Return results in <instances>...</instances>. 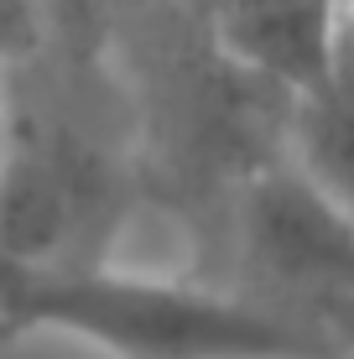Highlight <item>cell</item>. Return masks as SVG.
<instances>
[{
  "label": "cell",
  "mask_w": 354,
  "mask_h": 359,
  "mask_svg": "<svg viewBox=\"0 0 354 359\" xmlns=\"http://www.w3.org/2000/svg\"><path fill=\"white\" fill-rule=\"evenodd\" d=\"M203 21L229 68L287 99L328 83L344 57V0H203Z\"/></svg>",
  "instance_id": "obj_4"
},
{
  "label": "cell",
  "mask_w": 354,
  "mask_h": 359,
  "mask_svg": "<svg viewBox=\"0 0 354 359\" xmlns=\"http://www.w3.org/2000/svg\"><path fill=\"white\" fill-rule=\"evenodd\" d=\"M235 245L271 307L313 318L334 297H354V224L287 156L235 188Z\"/></svg>",
  "instance_id": "obj_3"
},
{
  "label": "cell",
  "mask_w": 354,
  "mask_h": 359,
  "mask_svg": "<svg viewBox=\"0 0 354 359\" xmlns=\"http://www.w3.org/2000/svg\"><path fill=\"white\" fill-rule=\"evenodd\" d=\"M120 177L94 141L21 126L0 141V255L27 281L104 266Z\"/></svg>",
  "instance_id": "obj_2"
},
{
  "label": "cell",
  "mask_w": 354,
  "mask_h": 359,
  "mask_svg": "<svg viewBox=\"0 0 354 359\" xmlns=\"http://www.w3.org/2000/svg\"><path fill=\"white\" fill-rule=\"evenodd\" d=\"M130 6H141V0H53L57 21L73 32V36H94L100 27H109V21H120Z\"/></svg>",
  "instance_id": "obj_6"
},
{
  "label": "cell",
  "mask_w": 354,
  "mask_h": 359,
  "mask_svg": "<svg viewBox=\"0 0 354 359\" xmlns=\"http://www.w3.org/2000/svg\"><path fill=\"white\" fill-rule=\"evenodd\" d=\"M313 323L328 333V344H334L339 354H354V297H334V302H323L318 313H313Z\"/></svg>",
  "instance_id": "obj_7"
},
{
  "label": "cell",
  "mask_w": 354,
  "mask_h": 359,
  "mask_svg": "<svg viewBox=\"0 0 354 359\" xmlns=\"http://www.w3.org/2000/svg\"><path fill=\"white\" fill-rule=\"evenodd\" d=\"M21 339H27V333H16L11 323H0V359H11V349H16Z\"/></svg>",
  "instance_id": "obj_8"
},
{
  "label": "cell",
  "mask_w": 354,
  "mask_h": 359,
  "mask_svg": "<svg viewBox=\"0 0 354 359\" xmlns=\"http://www.w3.org/2000/svg\"><path fill=\"white\" fill-rule=\"evenodd\" d=\"M344 53L354 57V0H344Z\"/></svg>",
  "instance_id": "obj_9"
},
{
  "label": "cell",
  "mask_w": 354,
  "mask_h": 359,
  "mask_svg": "<svg viewBox=\"0 0 354 359\" xmlns=\"http://www.w3.org/2000/svg\"><path fill=\"white\" fill-rule=\"evenodd\" d=\"M0 323L68 333L109 359H339L328 333L302 313L115 266L36 276Z\"/></svg>",
  "instance_id": "obj_1"
},
{
  "label": "cell",
  "mask_w": 354,
  "mask_h": 359,
  "mask_svg": "<svg viewBox=\"0 0 354 359\" xmlns=\"http://www.w3.org/2000/svg\"><path fill=\"white\" fill-rule=\"evenodd\" d=\"M282 156L354 224V57L344 53L334 79L287 104Z\"/></svg>",
  "instance_id": "obj_5"
}]
</instances>
